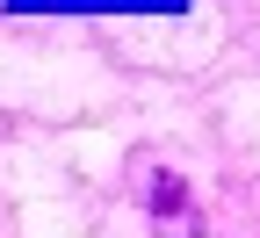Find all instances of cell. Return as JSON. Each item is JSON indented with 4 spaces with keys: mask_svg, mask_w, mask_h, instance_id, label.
<instances>
[{
    "mask_svg": "<svg viewBox=\"0 0 260 238\" xmlns=\"http://www.w3.org/2000/svg\"><path fill=\"white\" fill-rule=\"evenodd\" d=\"M181 202H188V188H181L174 174H152V210H159V217H174Z\"/></svg>",
    "mask_w": 260,
    "mask_h": 238,
    "instance_id": "cell-1",
    "label": "cell"
}]
</instances>
